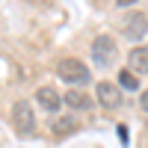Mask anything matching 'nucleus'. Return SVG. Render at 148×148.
Returning <instances> with one entry per match:
<instances>
[{
  "instance_id": "ddd939ff",
  "label": "nucleus",
  "mask_w": 148,
  "mask_h": 148,
  "mask_svg": "<svg viewBox=\"0 0 148 148\" xmlns=\"http://www.w3.org/2000/svg\"><path fill=\"white\" fill-rule=\"evenodd\" d=\"M119 6H130V3H136V0H116Z\"/></svg>"
},
{
  "instance_id": "9b49d317",
  "label": "nucleus",
  "mask_w": 148,
  "mask_h": 148,
  "mask_svg": "<svg viewBox=\"0 0 148 148\" xmlns=\"http://www.w3.org/2000/svg\"><path fill=\"white\" fill-rule=\"evenodd\" d=\"M119 139H121V145H127V127L125 125H119Z\"/></svg>"
},
{
  "instance_id": "f8f14e48",
  "label": "nucleus",
  "mask_w": 148,
  "mask_h": 148,
  "mask_svg": "<svg viewBox=\"0 0 148 148\" xmlns=\"http://www.w3.org/2000/svg\"><path fill=\"white\" fill-rule=\"evenodd\" d=\"M139 107H142V110H145V113H148V89H145V92L139 95Z\"/></svg>"
},
{
  "instance_id": "f03ea898",
  "label": "nucleus",
  "mask_w": 148,
  "mask_h": 148,
  "mask_svg": "<svg viewBox=\"0 0 148 148\" xmlns=\"http://www.w3.org/2000/svg\"><path fill=\"white\" fill-rule=\"evenodd\" d=\"M12 127H15L21 136H30L36 130V116H33L30 101H15L12 104Z\"/></svg>"
},
{
  "instance_id": "423d86ee",
  "label": "nucleus",
  "mask_w": 148,
  "mask_h": 148,
  "mask_svg": "<svg viewBox=\"0 0 148 148\" xmlns=\"http://www.w3.org/2000/svg\"><path fill=\"white\" fill-rule=\"evenodd\" d=\"M36 101H39V107H45L47 113H59V107H62L65 98H59V92L51 89V86H42V89L36 92Z\"/></svg>"
},
{
  "instance_id": "39448f33",
  "label": "nucleus",
  "mask_w": 148,
  "mask_h": 148,
  "mask_svg": "<svg viewBox=\"0 0 148 148\" xmlns=\"http://www.w3.org/2000/svg\"><path fill=\"white\" fill-rule=\"evenodd\" d=\"M95 92H98V101H101L107 110H116L121 104V86L119 83H110V80H101L95 86Z\"/></svg>"
},
{
  "instance_id": "f257e3e1",
  "label": "nucleus",
  "mask_w": 148,
  "mask_h": 148,
  "mask_svg": "<svg viewBox=\"0 0 148 148\" xmlns=\"http://www.w3.org/2000/svg\"><path fill=\"white\" fill-rule=\"evenodd\" d=\"M56 77L65 80V83H71V86H86L92 74H89V68H86L80 59H71L68 56V59H59V62H56Z\"/></svg>"
},
{
  "instance_id": "7ed1b4c3",
  "label": "nucleus",
  "mask_w": 148,
  "mask_h": 148,
  "mask_svg": "<svg viewBox=\"0 0 148 148\" xmlns=\"http://www.w3.org/2000/svg\"><path fill=\"white\" fill-rule=\"evenodd\" d=\"M92 59H95V65H113V59H116V42L110 39V36H98V39L92 42Z\"/></svg>"
},
{
  "instance_id": "0eeeda50",
  "label": "nucleus",
  "mask_w": 148,
  "mask_h": 148,
  "mask_svg": "<svg viewBox=\"0 0 148 148\" xmlns=\"http://www.w3.org/2000/svg\"><path fill=\"white\" fill-rule=\"evenodd\" d=\"M51 130H53V136L65 139V136H71V133L80 130V119H77V116H59L53 125H51Z\"/></svg>"
},
{
  "instance_id": "20e7f679",
  "label": "nucleus",
  "mask_w": 148,
  "mask_h": 148,
  "mask_svg": "<svg viewBox=\"0 0 148 148\" xmlns=\"http://www.w3.org/2000/svg\"><path fill=\"white\" fill-rule=\"evenodd\" d=\"M121 33H125L127 42H142V36L148 33V18L142 12H130L125 18V24H121Z\"/></svg>"
},
{
  "instance_id": "9d476101",
  "label": "nucleus",
  "mask_w": 148,
  "mask_h": 148,
  "mask_svg": "<svg viewBox=\"0 0 148 148\" xmlns=\"http://www.w3.org/2000/svg\"><path fill=\"white\" fill-rule=\"evenodd\" d=\"M119 86H121V89H127V92H136V89H139V80H136V74H133V71L121 68V71H119Z\"/></svg>"
},
{
  "instance_id": "6e6552de",
  "label": "nucleus",
  "mask_w": 148,
  "mask_h": 148,
  "mask_svg": "<svg viewBox=\"0 0 148 148\" xmlns=\"http://www.w3.org/2000/svg\"><path fill=\"white\" fill-rule=\"evenodd\" d=\"M127 65L136 74H148V45H136L127 56Z\"/></svg>"
},
{
  "instance_id": "1a4fd4ad",
  "label": "nucleus",
  "mask_w": 148,
  "mask_h": 148,
  "mask_svg": "<svg viewBox=\"0 0 148 148\" xmlns=\"http://www.w3.org/2000/svg\"><path fill=\"white\" fill-rule=\"evenodd\" d=\"M65 104L71 110H89L92 107V98L86 92H80V89H71V92H65Z\"/></svg>"
}]
</instances>
